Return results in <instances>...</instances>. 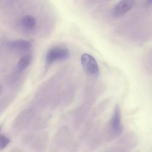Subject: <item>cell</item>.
Wrapping results in <instances>:
<instances>
[{"mask_svg": "<svg viewBox=\"0 0 152 152\" xmlns=\"http://www.w3.org/2000/svg\"><path fill=\"white\" fill-rule=\"evenodd\" d=\"M81 62L85 72L90 76L97 77L99 74L98 65L95 58L88 54H84L81 58Z\"/></svg>", "mask_w": 152, "mask_h": 152, "instance_id": "1", "label": "cell"}, {"mask_svg": "<svg viewBox=\"0 0 152 152\" xmlns=\"http://www.w3.org/2000/svg\"><path fill=\"white\" fill-rule=\"evenodd\" d=\"M70 57L68 50L62 47H55L49 50L46 56V62L48 64L60 60H65Z\"/></svg>", "mask_w": 152, "mask_h": 152, "instance_id": "2", "label": "cell"}, {"mask_svg": "<svg viewBox=\"0 0 152 152\" xmlns=\"http://www.w3.org/2000/svg\"><path fill=\"white\" fill-rule=\"evenodd\" d=\"M135 0H121L114 8L113 15L116 18L121 17L134 7Z\"/></svg>", "mask_w": 152, "mask_h": 152, "instance_id": "3", "label": "cell"}, {"mask_svg": "<svg viewBox=\"0 0 152 152\" xmlns=\"http://www.w3.org/2000/svg\"><path fill=\"white\" fill-rule=\"evenodd\" d=\"M111 127L114 133L117 136L122 132V126L121 122V113L120 107L116 105L114 108L113 114L111 120Z\"/></svg>", "mask_w": 152, "mask_h": 152, "instance_id": "4", "label": "cell"}, {"mask_svg": "<svg viewBox=\"0 0 152 152\" xmlns=\"http://www.w3.org/2000/svg\"><path fill=\"white\" fill-rule=\"evenodd\" d=\"M10 47L18 50H27L31 48V45L27 41L18 40L12 42L10 43Z\"/></svg>", "mask_w": 152, "mask_h": 152, "instance_id": "5", "label": "cell"}, {"mask_svg": "<svg viewBox=\"0 0 152 152\" xmlns=\"http://www.w3.org/2000/svg\"><path fill=\"white\" fill-rule=\"evenodd\" d=\"M22 23L25 29L28 30H33L36 25V20L33 16H26L22 18Z\"/></svg>", "mask_w": 152, "mask_h": 152, "instance_id": "6", "label": "cell"}, {"mask_svg": "<svg viewBox=\"0 0 152 152\" xmlns=\"http://www.w3.org/2000/svg\"><path fill=\"white\" fill-rule=\"evenodd\" d=\"M31 56L29 55L23 56L18 62V69L20 71H23L26 69L31 64Z\"/></svg>", "mask_w": 152, "mask_h": 152, "instance_id": "7", "label": "cell"}, {"mask_svg": "<svg viewBox=\"0 0 152 152\" xmlns=\"http://www.w3.org/2000/svg\"><path fill=\"white\" fill-rule=\"evenodd\" d=\"M9 138L4 135L0 136V150H2L7 146L10 143Z\"/></svg>", "mask_w": 152, "mask_h": 152, "instance_id": "8", "label": "cell"}, {"mask_svg": "<svg viewBox=\"0 0 152 152\" xmlns=\"http://www.w3.org/2000/svg\"><path fill=\"white\" fill-rule=\"evenodd\" d=\"M146 2L148 5H151L152 3V0H147Z\"/></svg>", "mask_w": 152, "mask_h": 152, "instance_id": "9", "label": "cell"}, {"mask_svg": "<svg viewBox=\"0 0 152 152\" xmlns=\"http://www.w3.org/2000/svg\"><path fill=\"white\" fill-rule=\"evenodd\" d=\"M1 87H0V94H1Z\"/></svg>", "mask_w": 152, "mask_h": 152, "instance_id": "10", "label": "cell"}]
</instances>
